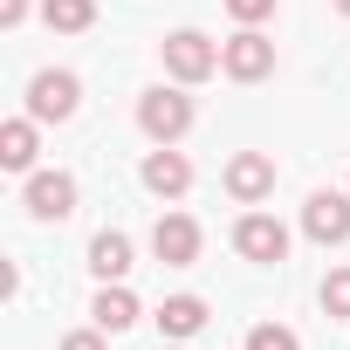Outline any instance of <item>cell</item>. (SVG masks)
<instances>
[{
    "label": "cell",
    "mask_w": 350,
    "mask_h": 350,
    "mask_svg": "<svg viewBox=\"0 0 350 350\" xmlns=\"http://www.w3.org/2000/svg\"><path fill=\"white\" fill-rule=\"evenodd\" d=\"M137 124H144L151 144H179V137L193 131V96H179V90H144V96H137Z\"/></svg>",
    "instance_id": "obj_1"
},
{
    "label": "cell",
    "mask_w": 350,
    "mask_h": 350,
    "mask_svg": "<svg viewBox=\"0 0 350 350\" xmlns=\"http://www.w3.org/2000/svg\"><path fill=\"white\" fill-rule=\"evenodd\" d=\"M76 103H83V83L69 69H42L28 83V117L35 124H62V117H76Z\"/></svg>",
    "instance_id": "obj_2"
},
{
    "label": "cell",
    "mask_w": 350,
    "mask_h": 350,
    "mask_svg": "<svg viewBox=\"0 0 350 350\" xmlns=\"http://www.w3.org/2000/svg\"><path fill=\"white\" fill-rule=\"evenodd\" d=\"M165 69L179 76V83H206L220 69V49L200 35V28H179V35H165Z\"/></svg>",
    "instance_id": "obj_3"
},
{
    "label": "cell",
    "mask_w": 350,
    "mask_h": 350,
    "mask_svg": "<svg viewBox=\"0 0 350 350\" xmlns=\"http://www.w3.org/2000/svg\"><path fill=\"white\" fill-rule=\"evenodd\" d=\"M220 69H227L234 83H261V76L275 69V42H268L261 28H241L234 42H220Z\"/></svg>",
    "instance_id": "obj_4"
},
{
    "label": "cell",
    "mask_w": 350,
    "mask_h": 350,
    "mask_svg": "<svg viewBox=\"0 0 350 350\" xmlns=\"http://www.w3.org/2000/svg\"><path fill=\"white\" fill-rule=\"evenodd\" d=\"M151 254H158L165 268H193V261H200V220L165 213V220L151 227Z\"/></svg>",
    "instance_id": "obj_5"
},
{
    "label": "cell",
    "mask_w": 350,
    "mask_h": 350,
    "mask_svg": "<svg viewBox=\"0 0 350 350\" xmlns=\"http://www.w3.org/2000/svg\"><path fill=\"white\" fill-rule=\"evenodd\" d=\"M227 193H234L241 206H261V200L275 193V158H268V151H241V158L227 165Z\"/></svg>",
    "instance_id": "obj_6"
},
{
    "label": "cell",
    "mask_w": 350,
    "mask_h": 350,
    "mask_svg": "<svg viewBox=\"0 0 350 350\" xmlns=\"http://www.w3.org/2000/svg\"><path fill=\"white\" fill-rule=\"evenodd\" d=\"M234 247H241L247 261H282V254H288V227H282L275 213H247V220L234 227Z\"/></svg>",
    "instance_id": "obj_7"
},
{
    "label": "cell",
    "mask_w": 350,
    "mask_h": 350,
    "mask_svg": "<svg viewBox=\"0 0 350 350\" xmlns=\"http://www.w3.org/2000/svg\"><path fill=\"white\" fill-rule=\"evenodd\" d=\"M28 213L35 220H69L76 213V179L69 172H35L28 179Z\"/></svg>",
    "instance_id": "obj_8"
},
{
    "label": "cell",
    "mask_w": 350,
    "mask_h": 350,
    "mask_svg": "<svg viewBox=\"0 0 350 350\" xmlns=\"http://www.w3.org/2000/svg\"><path fill=\"white\" fill-rule=\"evenodd\" d=\"M302 227H309V241H323V247L350 241V200H343V193H316V200L302 206Z\"/></svg>",
    "instance_id": "obj_9"
},
{
    "label": "cell",
    "mask_w": 350,
    "mask_h": 350,
    "mask_svg": "<svg viewBox=\"0 0 350 350\" xmlns=\"http://www.w3.org/2000/svg\"><path fill=\"white\" fill-rule=\"evenodd\" d=\"M144 186H151L158 200H179V193L193 186V165H186V151H172V144H158V151L144 158Z\"/></svg>",
    "instance_id": "obj_10"
},
{
    "label": "cell",
    "mask_w": 350,
    "mask_h": 350,
    "mask_svg": "<svg viewBox=\"0 0 350 350\" xmlns=\"http://www.w3.org/2000/svg\"><path fill=\"white\" fill-rule=\"evenodd\" d=\"M193 329H206V302H200V295H165V302H158V336L179 343V336H193Z\"/></svg>",
    "instance_id": "obj_11"
},
{
    "label": "cell",
    "mask_w": 350,
    "mask_h": 350,
    "mask_svg": "<svg viewBox=\"0 0 350 350\" xmlns=\"http://www.w3.org/2000/svg\"><path fill=\"white\" fill-rule=\"evenodd\" d=\"M90 316H96V329H131V323H137V295H131L124 282H103V295H96Z\"/></svg>",
    "instance_id": "obj_12"
},
{
    "label": "cell",
    "mask_w": 350,
    "mask_h": 350,
    "mask_svg": "<svg viewBox=\"0 0 350 350\" xmlns=\"http://www.w3.org/2000/svg\"><path fill=\"white\" fill-rule=\"evenodd\" d=\"M0 165H8V172H28L35 165V117L0 124Z\"/></svg>",
    "instance_id": "obj_13"
},
{
    "label": "cell",
    "mask_w": 350,
    "mask_h": 350,
    "mask_svg": "<svg viewBox=\"0 0 350 350\" xmlns=\"http://www.w3.org/2000/svg\"><path fill=\"white\" fill-rule=\"evenodd\" d=\"M90 268H96L103 282H124V275H131V241H124V234H96V241H90Z\"/></svg>",
    "instance_id": "obj_14"
},
{
    "label": "cell",
    "mask_w": 350,
    "mask_h": 350,
    "mask_svg": "<svg viewBox=\"0 0 350 350\" xmlns=\"http://www.w3.org/2000/svg\"><path fill=\"white\" fill-rule=\"evenodd\" d=\"M42 21H49L55 35H83V28L96 21V0H42Z\"/></svg>",
    "instance_id": "obj_15"
},
{
    "label": "cell",
    "mask_w": 350,
    "mask_h": 350,
    "mask_svg": "<svg viewBox=\"0 0 350 350\" xmlns=\"http://www.w3.org/2000/svg\"><path fill=\"white\" fill-rule=\"evenodd\" d=\"M323 309H329L336 323H350V268H329V282H323Z\"/></svg>",
    "instance_id": "obj_16"
},
{
    "label": "cell",
    "mask_w": 350,
    "mask_h": 350,
    "mask_svg": "<svg viewBox=\"0 0 350 350\" xmlns=\"http://www.w3.org/2000/svg\"><path fill=\"white\" fill-rule=\"evenodd\" d=\"M247 350H302V343H295L288 323H254V329H247Z\"/></svg>",
    "instance_id": "obj_17"
},
{
    "label": "cell",
    "mask_w": 350,
    "mask_h": 350,
    "mask_svg": "<svg viewBox=\"0 0 350 350\" xmlns=\"http://www.w3.org/2000/svg\"><path fill=\"white\" fill-rule=\"evenodd\" d=\"M275 8H282V0H227V14H234L241 28H261V21H268Z\"/></svg>",
    "instance_id": "obj_18"
},
{
    "label": "cell",
    "mask_w": 350,
    "mask_h": 350,
    "mask_svg": "<svg viewBox=\"0 0 350 350\" xmlns=\"http://www.w3.org/2000/svg\"><path fill=\"white\" fill-rule=\"evenodd\" d=\"M62 350H103V329H76V336H62Z\"/></svg>",
    "instance_id": "obj_19"
},
{
    "label": "cell",
    "mask_w": 350,
    "mask_h": 350,
    "mask_svg": "<svg viewBox=\"0 0 350 350\" xmlns=\"http://www.w3.org/2000/svg\"><path fill=\"white\" fill-rule=\"evenodd\" d=\"M21 14H28V0H0V28H21Z\"/></svg>",
    "instance_id": "obj_20"
},
{
    "label": "cell",
    "mask_w": 350,
    "mask_h": 350,
    "mask_svg": "<svg viewBox=\"0 0 350 350\" xmlns=\"http://www.w3.org/2000/svg\"><path fill=\"white\" fill-rule=\"evenodd\" d=\"M336 8H343V14H350V0H336Z\"/></svg>",
    "instance_id": "obj_21"
},
{
    "label": "cell",
    "mask_w": 350,
    "mask_h": 350,
    "mask_svg": "<svg viewBox=\"0 0 350 350\" xmlns=\"http://www.w3.org/2000/svg\"><path fill=\"white\" fill-rule=\"evenodd\" d=\"M158 350H179V343H158Z\"/></svg>",
    "instance_id": "obj_22"
}]
</instances>
